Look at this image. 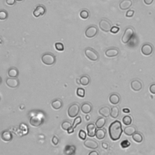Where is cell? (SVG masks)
<instances>
[{"label":"cell","instance_id":"1f68e13d","mask_svg":"<svg viewBox=\"0 0 155 155\" xmlns=\"http://www.w3.org/2000/svg\"><path fill=\"white\" fill-rule=\"evenodd\" d=\"M71 126H72V124H71L70 121H65L61 124V128L65 131H68L71 128Z\"/></svg>","mask_w":155,"mask_h":155},{"label":"cell","instance_id":"277c9868","mask_svg":"<svg viewBox=\"0 0 155 155\" xmlns=\"http://www.w3.org/2000/svg\"><path fill=\"white\" fill-rule=\"evenodd\" d=\"M85 55L88 59H89L92 61H96L99 58L98 53L95 50L90 47H87L85 50Z\"/></svg>","mask_w":155,"mask_h":155},{"label":"cell","instance_id":"ab89813d","mask_svg":"<svg viewBox=\"0 0 155 155\" xmlns=\"http://www.w3.org/2000/svg\"><path fill=\"white\" fill-rule=\"evenodd\" d=\"M52 142L54 146H57L59 143V139L56 136H53L52 139Z\"/></svg>","mask_w":155,"mask_h":155},{"label":"cell","instance_id":"b9f144b4","mask_svg":"<svg viewBox=\"0 0 155 155\" xmlns=\"http://www.w3.org/2000/svg\"><path fill=\"white\" fill-rule=\"evenodd\" d=\"M119 31V28L118 27H116V26L112 27V29H111V30H110V32H111L112 34H117Z\"/></svg>","mask_w":155,"mask_h":155},{"label":"cell","instance_id":"7dc6e473","mask_svg":"<svg viewBox=\"0 0 155 155\" xmlns=\"http://www.w3.org/2000/svg\"><path fill=\"white\" fill-rule=\"evenodd\" d=\"M102 146L103 148H105V149H107L108 148V144H107L106 142H103Z\"/></svg>","mask_w":155,"mask_h":155},{"label":"cell","instance_id":"ffe728a7","mask_svg":"<svg viewBox=\"0 0 155 155\" xmlns=\"http://www.w3.org/2000/svg\"><path fill=\"white\" fill-rule=\"evenodd\" d=\"M81 123H82V118H81V116H76V118L75 119V120L73 121V123L72 124V126H71V128L67 131L68 133L71 134V133H73L75 128L76 127V126L80 124Z\"/></svg>","mask_w":155,"mask_h":155},{"label":"cell","instance_id":"5bb4252c","mask_svg":"<svg viewBox=\"0 0 155 155\" xmlns=\"http://www.w3.org/2000/svg\"><path fill=\"white\" fill-rule=\"evenodd\" d=\"M131 88L135 92H139L142 88V83L138 80H134L131 82Z\"/></svg>","mask_w":155,"mask_h":155},{"label":"cell","instance_id":"5b68a950","mask_svg":"<svg viewBox=\"0 0 155 155\" xmlns=\"http://www.w3.org/2000/svg\"><path fill=\"white\" fill-rule=\"evenodd\" d=\"M80 110V107L78 104L74 103L73 104H71V106L69 107L68 108V115L70 118H73L76 117L79 114Z\"/></svg>","mask_w":155,"mask_h":155},{"label":"cell","instance_id":"836d02e7","mask_svg":"<svg viewBox=\"0 0 155 155\" xmlns=\"http://www.w3.org/2000/svg\"><path fill=\"white\" fill-rule=\"evenodd\" d=\"M85 94H86V92H85V90L83 88H78L77 90H76V95L78 96H79L81 98H84L85 96Z\"/></svg>","mask_w":155,"mask_h":155},{"label":"cell","instance_id":"d4e9b609","mask_svg":"<svg viewBox=\"0 0 155 155\" xmlns=\"http://www.w3.org/2000/svg\"><path fill=\"white\" fill-rule=\"evenodd\" d=\"M106 135V131L104 129H98L96 132V137L99 140L104 139Z\"/></svg>","mask_w":155,"mask_h":155},{"label":"cell","instance_id":"3957f363","mask_svg":"<svg viewBox=\"0 0 155 155\" xmlns=\"http://www.w3.org/2000/svg\"><path fill=\"white\" fill-rule=\"evenodd\" d=\"M134 34H135L134 29L131 27H127L124 33L123 37H122V39H121L122 42H123L124 44H127L130 41L132 37L133 36Z\"/></svg>","mask_w":155,"mask_h":155},{"label":"cell","instance_id":"6da1fadb","mask_svg":"<svg viewBox=\"0 0 155 155\" xmlns=\"http://www.w3.org/2000/svg\"><path fill=\"white\" fill-rule=\"evenodd\" d=\"M123 131V130L122 129V124L119 121H114L109 126V135L111 140L113 141H118L120 139Z\"/></svg>","mask_w":155,"mask_h":155},{"label":"cell","instance_id":"d590c367","mask_svg":"<svg viewBox=\"0 0 155 155\" xmlns=\"http://www.w3.org/2000/svg\"><path fill=\"white\" fill-rule=\"evenodd\" d=\"M78 136L80 139L82 141H85L86 140L87 137V133L84 130H80L78 133Z\"/></svg>","mask_w":155,"mask_h":155},{"label":"cell","instance_id":"ac0fdd59","mask_svg":"<svg viewBox=\"0 0 155 155\" xmlns=\"http://www.w3.org/2000/svg\"><path fill=\"white\" fill-rule=\"evenodd\" d=\"M81 112L84 114L90 113L92 110V105L88 102L83 103L81 106Z\"/></svg>","mask_w":155,"mask_h":155},{"label":"cell","instance_id":"7402d4cb","mask_svg":"<svg viewBox=\"0 0 155 155\" xmlns=\"http://www.w3.org/2000/svg\"><path fill=\"white\" fill-rule=\"evenodd\" d=\"M124 132L125 135H126L127 136H133L136 132V129L134 126L129 125L125 127V129H124Z\"/></svg>","mask_w":155,"mask_h":155},{"label":"cell","instance_id":"2e32d148","mask_svg":"<svg viewBox=\"0 0 155 155\" xmlns=\"http://www.w3.org/2000/svg\"><path fill=\"white\" fill-rule=\"evenodd\" d=\"M1 140L5 142H8L12 140L13 139V135L12 133H11L9 130H4L1 133Z\"/></svg>","mask_w":155,"mask_h":155},{"label":"cell","instance_id":"8992f818","mask_svg":"<svg viewBox=\"0 0 155 155\" xmlns=\"http://www.w3.org/2000/svg\"><path fill=\"white\" fill-rule=\"evenodd\" d=\"M99 28L104 32H108L111 30L112 24L107 19H102L99 23Z\"/></svg>","mask_w":155,"mask_h":155},{"label":"cell","instance_id":"484cf974","mask_svg":"<svg viewBox=\"0 0 155 155\" xmlns=\"http://www.w3.org/2000/svg\"><path fill=\"white\" fill-rule=\"evenodd\" d=\"M8 75L10 78H16L19 75V71L17 68L11 67L8 70Z\"/></svg>","mask_w":155,"mask_h":155},{"label":"cell","instance_id":"8d00e7d4","mask_svg":"<svg viewBox=\"0 0 155 155\" xmlns=\"http://www.w3.org/2000/svg\"><path fill=\"white\" fill-rule=\"evenodd\" d=\"M55 49H56L58 51H63L64 50V46L63 44L61 42H56L55 44Z\"/></svg>","mask_w":155,"mask_h":155},{"label":"cell","instance_id":"52a82bcc","mask_svg":"<svg viewBox=\"0 0 155 155\" xmlns=\"http://www.w3.org/2000/svg\"><path fill=\"white\" fill-rule=\"evenodd\" d=\"M98 29L97 27L95 26H90L86 29L85 32L86 36L88 38H94L98 34Z\"/></svg>","mask_w":155,"mask_h":155},{"label":"cell","instance_id":"7c38bea8","mask_svg":"<svg viewBox=\"0 0 155 155\" xmlns=\"http://www.w3.org/2000/svg\"><path fill=\"white\" fill-rule=\"evenodd\" d=\"M43 119L39 116H32L29 121L30 124L35 127L40 126L43 123Z\"/></svg>","mask_w":155,"mask_h":155},{"label":"cell","instance_id":"4fadbf2b","mask_svg":"<svg viewBox=\"0 0 155 155\" xmlns=\"http://www.w3.org/2000/svg\"><path fill=\"white\" fill-rule=\"evenodd\" d=\"M119 53V50L117 48L113 47L107 49L105 52V55L108 58H114L117 57Z\"/></svg>","mask_w":155,"mask_h":155},{"label":"cell","instance_id":"f907efd6","mask_svg":"<svg viewBox=\"0 0 155 155\" xmlns=\"http://www.w3.org/2000/svg\"><path fill=\"white\" fill-rule=\"evenodd\" d=\"M133 1H137V0H133Z\"/></svg>","mask_w":155,"mask_h":155},{"label":"cell","instance_id":"f1b7e54d","mask_svg":"<svg viewBox=\"0 0 155 155\" xmlns=\"http://www.w3.org/2000/svg\"><path fill=\"white\" fill-rule=\"evenodd\" d=\"M119 115V109L118 107L115 106L113 107L111 109V112H110V116L112 118L116 119L117 118Z\"/></svg>","mask_w":155,"mask_h":155},{"label":"cell","instance_id":"74e56055","mask_svg":"<svg viewBox=\"0 0 155 155\" xmlns=\"http://www.w3.org/2000/svg\"><path fill=\"white\" fill-rule=\"evenodd\" d=\"M130 142L127 140L123 141L121 143V146L122 148H128L129 147H130Z\"/></svg>","mask_w":155,"mask_h":155},{"label":"cell","instance_id":"4316f807","mask_svg":"<svg viewBox=\"0 0 155 155\" xmlns=\"http://www.w3.org/2000/svg\"><path fill=\"white\" fill-rule=\"evenodd\" d=\"M80 84L83 86H87L90 84V79L88 76L87 75H82L80 78Z\"/></svg>","mask_w":155,"mask_h":155},{"label":"cell","instance_id":"9c48e42d","mask_svg":"<svg viewBox=\"0 0 155 155\" xmlns=\"http://www.w3.org/2000/svg\"><path fill=\"white\" fill-rule=\"evenodd\" d=\"M46 12V7L42 5H38L33 12V15L36 18L44 15Z\"/></svg>","mask_w":155,"mask_h":155},{"label":"cell","instance_id":"bcb514c9","mask_svg":"<svg viewBox=\"0 0 155 155\" xmlns=\"http://www.w3.org/2000/svg\"><path fill=\"white\" fill-rule=\"evenodd\" d=\"M123 112L125 113H129L130 112V110L129 109V108H123Z\"/></svg>","mask_w":155,"mask_h":155},{"label":"cell","instance_id":"60d3db41","mask_svg":"<svg viewBox=\"0 0 155 155\" xmlns=\"http://www.w3.org/2000/svg\"><path fill=\"white\" fill-rule=\"evenodd\" d=\"M149 90H150L151 93L155 95V83H153V84L150 85V87H149Z\"/></svg>","mask_w":155,"mask_h":155},{"label":"cell","instance_id":"9a60e30c","mask_svg":"<svg viewBox=\"0 0 155 155\" xmlns=\"http://www.w3.org/2000/svg\"><path fill=\"white\" fill-rule=\"evenodd\" d=\"M86 129L87 131V135L88 136L90 137L95 136L96 132V127L95 124L93 123L88 124L87 125Z\"/></svg>","mask_w":155,"mask_h":155},{"label":"cell","instance_id":"cb8c5ba5","mask_svg":"<svg viewBox=\"0 0 155 155\" xmlns=\"http://www.w3.org/2000/svg\"><path fill=\"white\" fill-rule=\"evenodd\" d=\"M76 152V147L75 146L68 145L64 150V153L65 155H75Z\"/></svg>","mask_w":155,"mask_h":155},{"label":"cell","instance_id":"d6a6232c","mask_svg":"<svg viewBox=\"0 0 155 155\" xmlns=\"http://www.w3.org/2000/svg\"><path fill=\"white\" fill-rule=\"evenodd\" d=\"M123 123L125 125H127V126L131 125L132 123V118L131 116L129 115L125 116L123 118Z\"/></svg>","mask_w":155,"mask_h":155},{"label":"cell","instance_id":"f6af8a7d","mask_svg":"<svg viewBox=\"0 0 155 155\" xmlns=\"http://www.w3.org/2000/svg\"><path fill=\"white\" fill-rule=\"evenodd\" d=\"M88 155H99V153L97 151L93 150V151L90 152L89 153H88Z\"/></svg>","mask_w":155,"mask_h":155},{"label":"cell","instance_id":"44dd1931","mask_svg":"<svg viewBox=\"0 0 155 155\" xmlns=\"http://www.w3.org/2000/svg\"><path fill=\"white\" fill-rule=\"evenodd\" d=\"M121 100V98L119 95L118 93H112L110 95L109 97V101L113 105H116L119 103Z\"/></svg>","mask_w":155,"mask_h":155},{"label":"cell","instance_id":"7a4b0ae2","mask_svg":"<svg viewBox=\"0 0 155 155\" xmlns=\"http://www.w3.org/2000/svg\"><path fill=\"white\" fill-rule=\"evenodd\" d=\"M42 62L47 65H52L56 62V57L52 53H45L41 57Z\"/></svg>","mask_w":155,"mask_h":155},{"label":"cell","instance_id":"8fae6325","mask_svg":"<svg viewBox=\"0 0 155 155\" xmlns=\"http://www.w3.org/2000/svg\"><path fill=\"white\" fill-rule=\"evenodd\" d=\"M6 85L10 88H17L20 85V81L17 78H8L5 80Z\"/></svg>","mask_w":155,"mask_h":155},{"label":"cell","instance_id":"7bdbcfd3","mask_svg":"<svg viewBox=\"0 0 155 155\" xmlns=\"http://www.w3.org/2000/svg\"><path fill=\"white\" fill-rule=\"evenodd\" d=\"M15 1L16 0H6L5 3L9 5H13L15 4Z\"/></svg>","mask_w":155,"mask_h":155},{"label":"cell","instance_id":"603a6c76","mask_svg":"<svg viewBox=\"0 0 155 155\" xmlns=\"http://www.w3.org/2000/svg\"><path fill=\"white\" fill-rule=\"evenodd\" d=\"M110 112H111V109L108 106L102 107L99 110V113L105 118H107L110 116Z\"/></svg>","mask_w":155,"mask_h":155},{"label":"cell","instance_id":"83f0119b","mask_svg":"<svg viewBox=\"0 0 155 155\" xmlns=\"http://www.w3.org/2000/svg\"><path fill=\"white\" fill-rule=\"evenodd\" d=\"M106 123V119L104 118H99L97 119L95 123V125L97 129H102Z\"/></svg>","mask_w":155,"mask_h":155},{"label":"cell","instance_id":"30bf717a","mask_svg":"<svg viewBox=\"0 0 155 155\" xmlns=\"http://www.w3.org/2000/svg\"><path fill=\"white\" fill-rule=\"evenodd\" d=\"M84 145L86 147L92 149V150H96L99 146L98 143L96 141L90 139L86 140L84 142Z\"/></svg>","mask_w":155,"mask_h":155},{"label":"cell","instance_id":"ee69618b","mask_svg":"<svg viewBox=\"0 0 155 155\" xmlns=\"http://www.w3.org/2000/svg\"><path fill=\"white\" fill-rule=\"evenodd\" d=\"M154 1V0H144V3L146 5H151Z\"/></svg>","mask_w":155,"mask_h":155},{"label":"cell","instance_id":"681fc988","mask_svg":"<svg viewBox=\"0 0 155 155\" xmlns=\"http://www.w3.org/2000/svg\"><path fill=\"white\" fill-rule=\"evenodd\" d=\"M16 1H18V2H21V1H23V0H16Z\"/></svg>","mask_w":155,"mask_h":155},{"label":"cell","instance_id":"d6986e66","mask_svg":"<svg viewBox=\"0 0 155 155\" xmlns=\"http://www.w3.org/2000/svg\"><path fill=\"white\" fill-rule=\"evenodd\" d=\"M51 106L52 108L55 110H59L62 108L63 106V102L61 99L59 98L55 99L52 101Z\"/></svg>","mask_w":155,"mask_h":155},{"label":"cell","instance_id":"f35d334b","mask_svg":"<svg viewBox=\"0 0 155 155\" xmlns=\"http://www.w3.org/2000/svg\"><path fill=\"white\" fill-rule=\"evenodd\" d=\"M134 13H135V11L133 10H129L127 12L125 16L128 18H131L134 15Z\"/></svg>","mask_w":155,"mask_h":155},{"label":"cell","instance_id":"e0dca14e","mask_svg":"<svg viewBox=\"0 0 155 155\" xmlns=\"http://www.w3.org/2000/svg\"><path fill=\"white\" fill-rule=\"evenodd\" d=\"M133 4L131 0H123L119 3V8L122 10H129Z\"/></svg>","mask_w":155,"mask_h":155},{"label":"cell","instance_id":"ba28073f","mask_svg":"<svg viewBox=\"0 0 155 155\" xmlns=\"http://www.w3.org/2000/svg\"><path fill=\"white\" fill-rule=\"evenodd\" d=\"M141 52L145 56H149L153 52V47L149 43H146L141 47Z\"/></svg>","mask_w":155,"mask_h":155},{"label":"cell","instance_id":"c3c4849f","mask_svg":"<svg viewBox=\"0 0 155 155\" xmlns=\"http://www.w3.org/2000/svg\"><path fill=\"white\" fill-rule=\"evenodd\" d=\"M90 116H88V115H86V119L87 120V121H89L90 120Z\"/></svg>","mask_w":155,"mask_h":155},{"label":"cell","instance_id":"f546056e","mask_svg":"<svg viewBox=\"0 0 155 155\" xmlns=\"http://www.w3.org/2000/svg\"><path fill=\"white\" fill-rule=\"evenodd\" d=\"M132 139L137 143H141L143 141V136L140 133L136 132L132 136Z\"/></svg>","mask_w":155,"mask_h":155},{"label":"cell","instance_id":"4dcf8cb0","mask_svg":"<svg viewBox=\"0 0 155 155\" xmlns=\"http://www.w3.org/2000/svg\"><path fill=\"white\" fill-rule=\"evenodd\" d=\"M80 16L82 20H87L89 18L90 16L89 11L87 9H83L80 12Z\"/></svg>","mask_w":155,"mask_h":155},{"label":"cell","instance_id":"e575fe53","mask_svg":"<svg viewBox=\"0 0 155 155\" xmlns=\"http://www.w3.org/2000/svg\"><path fill=\"white\" fill-rule=\"evenodd\" d=\"M8 17V13L7 11L4 10H1L0 11V20H6Z\"/></svg>","mask_w":155,"mask_h":155}]
</instances>
